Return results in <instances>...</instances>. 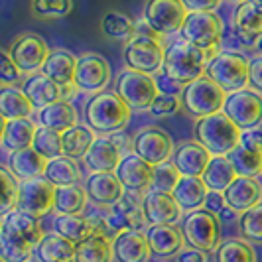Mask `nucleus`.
Here are the masks:
<instances>
[{
	"instance_id": "nucleus-49",
	"label": "nucleus",
	"mask_w": 262,
	"mask_h": 262,
	"mask_svg": "<svg viewBox=\"0 0 262 262\" xmlns=\"http://www.w3.org/2000/svg\"><path fill=\"white\" fill-rule=\"evenodd\" d=\"M180 108H184L182 97H178V95H158L148 113L154 118H168L173 117Z\"/></svg>"
},
{
	"instance_id": "nucleus-60",
	"label": "nucleus",
	"mask_w": 262,
	"mask_h": 262,
	"mask_svg": "<svg viewBox=\"0 0 262 262\" xmlns=\"http://www.w3.org/2000/svg\"><path fill=\"white\" fill-rule=\"evenodd\" d=\"M233 4H243V2H247V0H231Z\"/></svg>"
},
{
	"instance_id": "nucleus-1",
	"label": "nucleus",
	"mask_w": 262,
	"mask_h": 262,
	"mask_svg": "<svg viewBox=\"0 0 262 262\" xmlns=\"http://www.w3.org/2000/svg\"><path fill=\"white\" fill-rule=\"evenodd\" d=\"M38 217L14 209L0 223V256L4 262H28L43 238Z\"/></svg>"
},
{
	"instance_id": "nucleus-57",
	"label": "nucleus",
	"mask_w": 262,
	"mask_h": 262,
	"mask_svg": "<svg viewBox=\"0 0 262 262\" xmlns=\"http://www.w3.org/2000/svg\"><path fill=\"white\" fill-rule=\"evenodd\" d=\"M134 36H146V38H156V39H162V36L158 34L154 28L150 26L148 22H146L144 18L142 20H138L136 22V34Z\"/></svg>"
},
{
	"instance_id": "nucleus-39",
	"label": "nucleus",
	"mask_w": 262,
	"mask_h": 262,
	"mask_svg": "<svg viewBox=\"0 0 262 262\" xmlns=\"http://www.w3.org/2000/svg\"><path fill=\"white\" fill-rule=\"evenodd\" d=\"M87 191L77 185H63L55 187V203L53 211L57 215H81L87 205Z\"/></svg>"
},
{
	"instance_id": "nucleus-34",
	"label": "nucleus",
	"mask_w": 262,
	"mask_h": 262,
	"mask_svg": "<svg viewBox=\"0 0 262 262\" xmlns=\"http://www.w3.org/2000/svg\"><path fill=\"white\" fill-rule=\"evenodd\" d=\"M38 120L39 126H46V128H52V130L57 132H66L77 124V108L73 106L71 101L61 99L53 105L41 108Z\"/></svg>"
},
{
	"instance_id": "nucleus-46",
	"label": "nucleus",
	"mask_w": 262,
	"mask_h": 262,
	"mask_svg": "<svg viewBox=\"0 0 262 262\" xmlns=\"http://www.w3.org/2000/svg\"><path fill=\"white\" fill-rule=\"evenodd\" d=\"M73 10V0H30V14L38 20L66 18Z\"/></svg>"
},
{
	"instance_id": "nucleus-40",
	"label": "nucleus",
	"mask_w": 262,
	"mask_h": 262,
	"mask_svg": "<svg viewBox=\"0 0 262 262\" xmlns=\"http://www.w3.org/2000/svg\"><path fill=\"white\" fill-rule=\"evenodd\" d=\"M236 176H238V173L235 171L233 164L229 162V158L213 156L209 162V166H207V170H205V173H203L201 178H203V182H205V185H207L209 189L225 191V189L236 180Z\"/></svg>"
},
{
	"instance_id": "nucleus-7",
	"label": "nucleus",
	"mask_w": 262,
	"mask_h": 262,
	"mask_svg": "<svg viewBox=\"0 0 262 262\" xmlns=\"http://www.w3.org/2000/svg\"><path fill=\"white\" fill-rule=\"evenodd\" d=\"M221 221L215 213L207 209H197L187 213L182 221L185 245L203 252H215L221 243Z\"/></svg>"
},
{
	"instance_id": "nucleus-50",
	"label": "nucleus",
	"mask_w": 262,
	"mask_h": 262,
	"mask_svg": "<svg viewBox=\"0 0 262 262\" xmlns=\"http://www.w3.org/2000/svg\"><path fill=\"white\" fill-rule=\"evenodd\" d=\"M22 75L24 73L20 71V67L14 63L8 50H2L0 52V85L2 87H14L22 79Z\"/></svg>"
},
{
	"instance_id": "nucleus-21",
	"label": "nucleus",
	"mask_w": 262,
	"mask_h": 262,
	"mask_svg": "<svg viewBox=\"0 0 262 262\" xmlns=\"http://www.w3.org/2000/svg\"><path fill=\"white\" fill-rule=\"evenodd\" d=\"M122 158L124 150L113 136H97L83 162L91 173H101V171H117Z\"/></svg>"
},
{
	"instance_id": "nucleus-51",
	"label": "nucleus",
	"mask_w": 262,
	"mask_h": 262,
	"mask_svg": "<svg viewBox=\"0 0 262 262\" xmlns=\"http://www.w3.org/2000/svg\"><path fill=\"white\" fill-rule=\"evenodd\" d=\"M154 81H156V87L160 95H178V97H182V93H184L185 85H182L180 81H176L170 75H166L164 71H158L156 75H154Z\"/></svg>"
},
{
	"instance_id": "nucleus-52",
	"label": "nucleus",
	"mask_w": 262,
	"mask_h": 262,
	"mask_svg": "<svg viewBox=\"0 0 262 262\" xmlns=\"http://www.w3.org/2000/svg\"><path fill=\"white\" fill-rule=\"evenodd\" d=\"M249 87L262 95V55L249 59Z\"/></svg>"
},
{
	"instance_id": "nucleus-4",
	"label": "nucleus",
	"mask_w": 262,
	"mask_h": 262,
	"mask_svg": "<svg viewBox=\"0 0 262 262\" xmlns=\"http://www.w3.org/2000/svg\"><path fill=\"white\" fill-rule=\"evenodd\" d=\"M207 61H209V55L205 52H201L199 48L187 43L184 39H178L166 48L162 71L176 81H180L182 85H189L195 79L205 75Z\"/></svg>"
},
{
	"instance_id": "nucleus-32",
	"label": "nucleus",
	"mask_w": 262,
	"mask_h": 262,
	"mask_svg": "<svg viewBox=\"0 0 262 262\" xmlns=\"http://www.w3.org/2000/svg\"><path fill=\"white\" fill-rule=\"evenodd\" d=\"M207 193H209V187L205 185L203 178H195V176H182L180 184L171 191V195L176 197V201L185 213L203 209Z\"/></svg>"
},
{
	"instance_id": "nucleus-25",
	"label": "nucleus",
	"mask_w": 262,
	"mask_h": 262,
	"mask_svg": "<svg viewBox=\"0 0 262 262\" xmlns=\"http://www.w3.org/2000/svg\"><path fill=\"white\" fill-rule=\"evenodd\" d=\"M227 207L236 213H245L254 205L262 203V184L258 178L250 176H236V180L223 191Z\"/></svg>"
},
{
	"instance_id": "nucleus-30",
	"label": "nucleus",
	"mask_w": 262,
	"mask_h": 262,
	"mask_svg": "<svg viewBox=\"0 0 262 262\" xmlns=\"http://www.w3.org/2000/svg\"><path fill=\"white\" fill-rule=\"evenodd\" d=\"M75 67H77V57L67 50H53L50 52L46 63L41 66V71L48 79H52L55 85L66 87V85H73V77H75Z\"/></svg>"
},
{
	"instance_id": "nucleus-9",
	"label": "nucleus",
	"mask_w": 262,
	"mask_h": 262,
	"mask_svg": "<svg viewBox=\"0 0 262 262\" xmlns=\"http://www.w3.org/2000/svg\"><path fill=\"white\" fill-rule=\"evenodd\" d=\"M225 99H227V93L205 75L195 79L189 85H185L184 93H182V103H184L185 113L195 118L209 117V115L223 111Z\"/></svg>"
},
{
	"instance_id": "nucleus-36",
	"label": "nucleus",
	"mask_w": 262,
	"mask_h": 262,
	"mask_svg": "<svg viewBox=\"0 0 262 262\" xmlns=\"http://www.w3.org/2000/svg\"><path fill=\"white\" fill-rule=\"evenodd\" d=\"M97 140V134L87 124H75L69 130L61 132V144H63V156L77 162L79 158L87 156L89 148Z\"/></svg>"
},
{
	"instance_id": "nucleus-15",
	"label": "nucleus",
	"mask_w": 262,
	"mask_h": 262,
	"mask_svg": "<svg viewBox=\"0 0 262 262\" xmlns=\"http://www.w3.org/2000/svg\"><path fill=\"white\" fill-rule=\"evenodd\" d=\"M108 83H111V66L103 55L93 52L79 55L75 77H73V85L79 91L97 95L106 91Z\"/></svg>"
},
{
	"instance_id": "nucleus-24",
	"label": "nucleus",
	"mask_w": 262,
	"mask_h": 262,
	"mask_svg": "<svg viewBox=\"0 0 262 262\" xmlns=\"http://www.w3.org/2000/svg\"><path fill=\"white\" fill-rule=\"evenodd\" d=\"M211 152L201 146L197 140H184L182 144L176 146L173 150V156H171V162L178 170L182 171V176H195V178H201L207 166L211 162Z\"/></svg>"
},
{
	"instance_id": "nucleus-53",
	"label": "nucleus",
	"mask_w": 262,
	"mask_h": 262,
	"mask_svg": "<svg viewBox=\"0 0 262 262\" xmlns=\"http://www.w3.org/2000/svg\"><path fill=\"white\" fill-rule=\"evenodd\" d=\"M241 146H245V148H249V150L262 156V128L243 130V134H241Z\"/></svg>"
},
{
	"instance_id": "nucleus-44",
	"label": "nucleus",
	"mask_w": 262,
	"mask_h": 262,
	"mask_svg": "<svg viewBox=\"0 0 262 262\" xmlns=\"http://www.w3.org/2000/svg\"><path fill=\"white\" fill-rule=\"evenodd\" d=\"M236 229L241 238L249 241L250 245H262V203L241 213Z\"/></svg>"
},
{
	"instance_id": "nucleus-47",
	"label": "nucleus",
	"mask_w": 262,
	"mask_h": 262,
	"mask_svg": "<svg viewBox=\"0 0 262 262\" xmlns=\"http://www.w3.org/2000/svg\"><path fill=\"white\" fill-rule=\"evenodd\" d=\"M0 178H2V203H0V213L2 217L8 215L10 211L18 207V197H20V180L14 176L10 168L2 166L0 168Z\"/></svg>"
},
{
	"instance_id": "nucleus-33",
	"label": "nucleus",
	"mask_w": 262,
	"mask_h": 262,
	"mask_svg": "<svg viewBox=\"0 0 262 262\" xmlns=\"http://www.w3.org/2000/svg\"><path fill=\"white\" fill-rule=\"evenodd\" d=\"M113 238L99 231L89 238L81 241L75 245V260L73 262H113Z\"/></svg>"
},
{
	"instance_id": "nucleus-27",
	"label": "nucleus",
	"mask_w": 262,
	"mask_h": 262,
	"mask_svg": "<svg viewBox=\"0 0 262 262\" xmlns=\"http://www.w3.org/2000/svg\"><path fill=\"white\" fill-rule=\"evenodd\" d=\"M146 236H148L152 254H156L160 258H170V256H176L178 252L184 250V233L176 225H154V227H148Z\"/></svg>"
},
{
	"instance_id": "nucleus-23",
	"label": "nucleus",
	"mask_w": 262,
	"mask_h": 262,
	"mask_svg": "<svg viewBox=\"0 0 262 262\" xmlns=\"http://www.w3.org/2000/svg\"><path fill=\"white\" fill-rule=\"evenodd\" d=\"M85 191L97 207H113L120 197L124 195V187L120 184L115 171H101V173H91L85 180Z\"/></svg>"
},
{
	"instance_id": "nucleus-17",
	"label": "nucleus",
	"mask_w": 262,
	"mask_h": 262,
	"mask_svg": "<svg viewBox=\"0 0 262 262\" xmlns=\"http://www.w3.org/2000/svg\"><path fill=\"white\" fill-rule=\"evenodd\" d=\"M53 203H55V185L50 184L46 178H36L20 184V197L16 209L39 219L53 211Z\"/></svg>"
},
{
	"instance_id": "nucleus-13",
	"label": "nucleus",
	"mask_w": 262,
	"mask_h": 262,
	"mask_svg": "<svg viewBox=\"0 0 262 262\" xmlns=\"http://www.w3.org/2000/svg\"><path fill=\"white\" fill-rule=\"evenodd\" d=\"M144 225L148 223L142 209V197L132 193H124L105 213V231L111 238L122 231H142Z\"/></svg>"
},
{
	"instance_id": "nucleus-18",
	"label": "nucleus",
	"mask_w": 262,
	"mask_h": 262,
	"mask_svg": "<svg viewBox=\"0 0 262 262\" xmlns=\"http://www.w3.org/2000/svg\"><path fill=\"white\" fill-rule=\"evenodd\" d=\"M117 178L124 187L126 193L144 197L152 189V180H154V166L146 164L140 156L134 152L124 154L120 166L117 168Z\"/></svg>"
},
{
	"instance_id": "nucleus-43",
	"label": "nucleus",
	"mask_w": 262,
	"mask_h": 262,
	"mask_svg": "<svg viewBox=\"0 0 262 262\" xmlns=\"http://www.w3.org/2000/svg\"><path fill=\"white\" fill-rule=\"evenodd\" d=\"M229 162L233 164V168L238 176H250V178H256L262 173V156L252 152L245 146H236L235 150H231L229 154Z\"/></svg>"
},
{
	"instance_id": "nucleus-38",
	"label": "nucleus",
	"mask_w": 262,
	"mask_h": 262,
	"mask_svg": "<svg viewBox=\"0 0 262 262\" xmlns=\"http://www.w3.org/2000/svg\"><path fill=\"white\" fill-rule=\"evenodd\" d=\"M43 178L55 187L77 185L81 182V171H79V166L75 160H71L67 156H59L53 158V160H48Z\"/></svg>"
},
{
	"instance_id": "nucleus-35",
	"label": "nucleus",
	"mask_w": 262,
	"mask_h": 262,
	"mask_svg": "<svg viewBox=\"0 0 262 262\" xmlns=\"http://www.w3.org/2000/svg\"><path fill=\"white\" fill-rule=\"evenodd\" d=\"M39 262H73L75 260V243L67 241L66 236L50 233L41 238L36 249Z\"/></svg>"
},
{
	"instance_id": "nucleus-59",
	"label": "nucleus",
	"mask_w": 262,
	"mask_h": 262,
	"mask_svg": "<svg viewBox=\"0 0 262 262\" xmlns=\"http://www.w3.org/2000/svg\"><path fill=\"white\" fill-rule=\"evenodd\" d=\"M249 2H252V4H254V6L262 12V0H249Z\"/></svg>"
},
{
	"instance_id": "nucleus-29",
	"label": "nucleus",
	"mask_w": 262,
	"mask_h": 262,
	"mask_svg": "<svg viewBox=\"0 0 262 262\" xmlns=\"http://www.w3.org/2000/svg\"><path fill=\"white\" fill-rule=\"evenodd\" d=\"M22 91L30 99L34 108H38V111L61 101V87L55 85L52 79H48L43 73L28 75V79L22 83Z\"/></svg>"
},
{
	"instance_id": "nucleus-56",
	"label": "nucleus",
	"mask_w": 262,
	"mask_h": 262,
	"mask_svg": "<svg viewBox=\"0 0 262 262\" xmlns=\"http://www.w3.org/2000/svg\"><path fill=\"white\" fill-rule=\"evenodd\" d=\"M173 262H207V252L187 247V249H184L182 252L176 254V260Z\"/></svg>"
},
{
	"instance_id": "nucleus-45",
	"label": "nucleus",
	"mask_w": 262,
	"mask_h": 262,
	"mask_svg": "<svg viewBox=\"0 0 262 262\" xmlns=\"http://www.w3.org/2000/svg\"><path fill=\"white\" fill-rule=\"evenodd\" d=\"M32 148L38 152L39 156H43L46 160H53V158L63 156V144H61V132L39 126L34 138Z\"/></svg>"
},
{
	"instance_id": "nucleus-61",
	"label": "nucleus",
	"mask_w": 262,
	"mask_h": 262,
	"mask_svg": "<svg viewBox=\"0 0 262 262\" xmlns=\"http://www.w3.org/2000/svg\"><path fill=\"white\" fill-rule=\"evenodd\" d=\"M260 176H262V173H260Z\"/></svg>"
},
{
	"instance_id": "nucleus-37",
	"label": "nucleus",
	"mask_w": 262,
	"mask_h": 262,
	"mask_svg": "<svg viewBox=\"0 0 262 262\" xmlns=\"http://www.w3.org/2000/svg\"><path fill=\"white\" fill-rule=\"evenodd\" d=\"M36 108L30 103L22 89L16 87H2L0 89V115L2 120L12 118H30Z\"/></svg>"
},
{
	"instance_id": "nucleus-11",
	"label": "nucleus",
	"mask_w": 262,
	"mask_h": 262,
	"mask_svg": "<svg viewBox=\"0 0 262 262\" xmlns=\"http://www.w3.org/2000/svg\"><path fill=\"white\" fill-rule=\"evenodd\" d=\"M223 113L241 130L260 128L262 124V95L250 87L235 93H227Z\"/></svg>"
},
{
	"instance_id": "nucleus-12",
	"label": "nucleus",
	"mask_w": 262,
	"mask_h": 262,
	"mask_svg": "<svg viewBox=\"0 0 262 262\" xmlns=\"http://www.w3.org/2000/svg\"><path fill=\"white\" fill-rule=\"evenodd\" d=\"M187 14L182 0H144L142 8V18L160 36L180 34Z\"/></svg>"
},
{
	"instance_id": "nucleus-14",
	"label": "nucleus",
	"mask_w": 262,
	"mask_h": 262,
	"mask_svg": "<svg viewBox=\"0 0 262 262\" xmlns=\"http://www.w3.org/2000/svg\"><path fill=\"white\" fill-rule=\"evenodd\" d=\"M173 150L171 136L158 126H144L132 136V152L154 168L170 162Z\"/></svg>"
},
{
	"instance_id": "nucleus-62",
	"label": "nucleus",
	"mask_w": 262,
	"mask_h": 262,
	"mask_svg": "<svg viewBox=\"0 0 262 262\" xmlns=\"http://www.w3.org/2000/svg\"><path fill=\"white\" fill-rule=\"evenodd\" d=\"M28 262H30V260H28Z\"/></svg>"
},
{
	"instance_id": "nucleus-3",
	"label": "nucleus",
	"mask_w": 262,
	"mask_h": 262,
	"mask_svg": "<svg viewBox=\"0 0 262 262\" xmlns=\"http://www.w3.org/2000/svg\"><path fill=\"white\" fill-rule=\"evenodd\" d=\"M243 130L236 126L223 111L209 117L195 118L193 124V140L205 146L211 156H227L231 150L241 144Z\"/></svg>"
},
{
	"instance_id": "nucleus-55",
	"label": "nucleus",
	"mask_w": 262,
	"mask_h": 262,
	"mask_svg": "<svg viewBox=\"0 0 262 262\" xmlns=\"http://www.w3.org/2000/svg\"><path fill=\"white\" fill-rule=\"evenodd\" d=\"M227 207V201H225L223 191H215V189H209V193L205 197V203H203V209L211 211L215 215H219L221 211Z\"/></svg>"
},
{
	"instance_id": "nucleus-28",
	"label": "nucleus",
	"mask_w": 262,
	"mask_h": 262,
	"mask_svg": "<svg viewBox=\"0 0 262 262\" xmlns=\"http://www.w3.org/2000/svg\"><path fill=\"white\" fill-rule=\"evenodd\" d=\"M38 124L32 118H12V120H4L2 122V148L12 154L18 150H24L34 144Z\"/></svg>"
},
{
	"instance_id": "nucleus-48",
	"label": "nucleus",
	"mask_w": 262,
	"mask_h": 262,
	"mask_svg": "<svg viewBox=\"0 0 262 262\" xmlns=\"http://www.w3.org/2000/svg\"><path fill=\"white\" fill-rule=\"evenodd\" d=\"M182 180V171L173 166V162H166L154 168V180H152V189L154 191H164L171 193L176 189V185Z\"/></svg>"
},
{
	"instance_id": "nucleus-19",
	"label": "nucleus",
	"mask_w": 262,
	"mask_h": 262,
	"mask_svg": "<svg viewBox=\"0 0 262 262\" xmlns=\"http://www.w3.org/2000/svg\"><path fill=\"white\" fill-rule=\"evenodd\" d=\"M142 209H144L146 223L150 227L154 225H176L182 219V207L176 201L171 193L164 191H154L150 189L142 197Z\"/></svg>"
},
{
	"instance_id": "nucleus-10",
	"label": "nucleus",
	"mask_w": 262,
	"mask_h": 262,
	"mask_svg": "<svg viewBox=\"0 0 262 262\" xmlns=\"http://www.w3.org/2000/svg\"><path fill=\"white\" fill-rule=\"evenodd\" d=\"M166 50L162 46V39L134 36L122 48V61L126 69L140 71L148 75H156L164 67Z\"/></svg>"
},
{
	"instance_id": "nucleus-16",
	"label": "nucleus",
	"mask_w": 262,
	"mask_h": 262,
	"mask_svg": "<svg viewBox=\"0 0 262 262\" xmlns=\"http://www.w3.org/2000/svg\"><path fill=\"white\" fill-rule=\"evenodd\" d=\"M8 53L14 59V63L20 67L22 73L34 75V73L41 71V66L46 63L50 50H48V43L41 36L26 32V34H20L10 43Z\"/></svg>"
},
{
	"instance_id": "nucleus-5",
	"label": "nucleus",
	"mask_w": 262,
	"mask_h": 262,
	"mask_svg": "<svg viewBox=\"0 0 262 262\" xmlns=\"http://www.w3.org/2000/svg\"><path fill=\"white\" fill-rule=\"evenodd\" d=\"M225 36V24L221 16L215 12H189L180 32V38L199 48L209 55V59L219 53Z\"/></svg>"
},
{
	"instance_id": "nucleus-31",
	"label": "nucleus",
	"mask_w": 262,
	"mask_h": 262,
	"mask_svg": "<svg viewBox=\"0 0 262 262\" xmlns=\"http://www.w3.org/2000/svg\"><path fill=\"white\" fill-rule=\"evenodd\" d=\"M46 166H48V160L39 156L32 146L24 148V150H18V152H12L8 156V168L20 182L43 178Z\"/></svg>"
},
{
	"instance_id": "nucleus-41",
	"label": "nucleus",
	"mask_w": 262,
	"mask_h": 262,
	"mask_svg": "<svg viewBox=\"0 0 262 262\" xmlns=\"http://www.w3.org/2000/svg\"><path fill=\"white\" fill-rule=\"evenodd\" d=\"M101 32L105 38L126 43L136 34V22H132L126 14L118 10H108L101 18Z\"/></svg>"
},
{
	"instance_id": "nucleus-22",
	"label": "nucleus",
	"mask_w": 262,
	"mask_h": 262,
	"mask_svg": "<svg viewBox=\"0 0 262 262\" xmlns=\"http://www.w3.org/2000/svg\"><path fill=\"white\" fill-rule=\"evenodd\" d=\"M105 231V215L103 217H85V215H57L53 221V233L66 236L71 243H81L91 235Z\"/></svg>"
},
{
	"instance_id": "nucleus-2",
	"label": "nucleus",
	"mask_w": 262,
	"mask_h": 262,
	"mask_svg": "<svg viewBox=\"0 0 262 262\" xmlns=\"http://www.w3.org/2000/svg\"><path fill=\"white\" fill-rule=\"evenodd\" d=\"M132 108L115 91H103L91 95V99L85 103L83 117L85 124L95 134L113 136L117 132L124 130L130 122Z\"/></svg>"
},
{
	"instance_id": "nucleus-42",
	"label": "nucleus",
	"mask_w": 262,
	"mask_h": 262,
	"mask_svg": "<svg viewBox=\"0 0 262 262\" xmlns=\"http://www.w3.org/2000/svg\"><path fill=\"white\" fill-rule=\"evenodd\" d=\"M213 254L215 262H256V252L245 238H225Z\"/></svg>"
},
{
	"instance_id": "nucleus-6",
	"label": "nucleus",
	"mask_w": 262,
	"mask_h": 262,
	"mask_svg": "<svg viewBox=\"0 0 262 262\" xmlns=\"http://www.w3.org/2000/svg\"><path fill=\"white\" fill-rule=\"evenodd\" d=\"M205 77L219 85L225 93L249 87V57L241 52H219L207 61Z\"/></svg>"
},
{
	"instance_id": "nucleus-20",
	"label": "nucleus",
	"mask_w": 262,
	"mask_h": 262,
	"mask_svg": "<svg viewBox=\"0 0 262 262\" xmlns=\"http://www.w3.org/2000/svg\"><path fill=\"white\" fill-rule=\"evenodd\" d=\"M233 32L243 41L245 50H256L258 41L262 39V12L252 2L236 4L233 10Z\"/></svg>"
},
{
	"instance_id": "nucleus-26",
	"label": "nucleus",
	"mask_w": 262,
	"mask_h": 262,
	"mask_svg": "<svg viewBox=\"0 0 262 262\" xmlns=\"http://www.w3.org/2000/svg\"><path fill=\"white\" fill-rule=\"evenodd\" d=\"M115 262H148L150 260V243L142 231H122L113 236Z\"/></svg>"
},
{
	"instance_id": "nucleus-8",
	"label": "nucleus",
	"mask_w": 262,
	"mask_h": 262,
	"mask_svg": "<svg viewBox=\"0 0 262 262\" xmlns=\"http://www.w3.org/2000/svg\"><path fill=\"white\" fill-rule=\"evenodd\" d=\"M115 93L130 106L132 111H150L158 95V87L154 75L122 69L115 79Z\"/></svg>"
},
{
	"instance_id": "nucleus-54",
	"label": "nucleus",
	"mask_w": 262,
	"mask_h": 262,
	"mask_svg": "<svg viewBox=\"0 0 262 262\" xmlns=\"http://www.w3.org/2000/svg\"><path fill=\"white\" fill-rule=\"evenodd\" d=\"M187 12H215L223 0H182Z\"/></svg>"
},
{
	"instance_id": "nucleus-58",
	"label": "nucleus",
	"mask_w": 262,
	"mask_h": 262,
	"mask_svg": "<svg viewBox=\"0 0 262 262\" xmlns=\"http://www.w3.org/2000/svg\"><path fill=\"white\" fill-rule=\"evenodd\" d=\"M217 217H219L221 225H238V217H241V213H236V211L231 209V207H225Z\"/></svg>"
}]
</instances>
